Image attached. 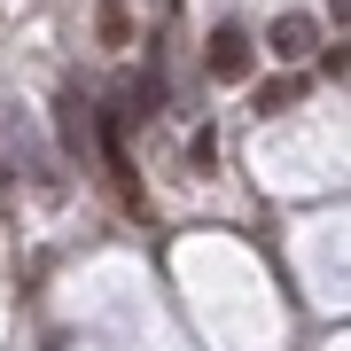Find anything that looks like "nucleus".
Returning <instances> with one entry per match:
<instances>
[{
	"instance_id": "f257e3e1",
	"label": "nucleus",
	"mask_w": 351,
	"mask_h": 351,
	"mask_svg": "<svg viewBox=\"0 0 351 351\" xmlns=\"http://www.w3.org/2000/svg\"><path fill=\"white\" fill-rule=\"evenodd\" d=\"M203 63H211L219 86H242V78H250V32L219 24V32H211V47H203Z\"/></svg>"
},
{
	"instance_id": "20e7f679",
	"label": "nucleus",
	"mask_w": 351,
	"mask_h": 351,
	"mask_svg": "<svg viewBox=\"0 0 351 351\" xmlns=\"http://www.w3.org/2000/svg\"><path fill=\"white\" fill-rule=\"evenodd\" d=\"M289 101H297V78H274V86H258V110H265V117L289 110Z\"/></svg>"
},
{
	"instance_id": "7ed1b4c3",
	"label": "nucleus",
	"mask_w": 351,
	"mask_h": 351,
	"mask_svg": "<svg viewBox=\"0 0 351 351\" xmlns=\"http://www.w3.org/2000/svg\"><path fill=\"white\" fill-rule=\"evenodd\" d=\"M94 32H101V47H125V32H133V16H125V0H101V16H94Z\"/></svg>"
},
{
	"instance_id": "f03ea898",
	"label": "nucleus",
	"mask_w": 351,
	"mask_h": 351,
	"mask_svg": "<svg viewBox=\"0 0 351 351\" xmlns=\"http://www.w3.org/2000/svg\"><path fill=\"white\" fill-rule=\"evenodd\" d=\"M313 47H320V24H313V16H274V55H281V63H304Z\"/></svg>"
}]
</instances>
